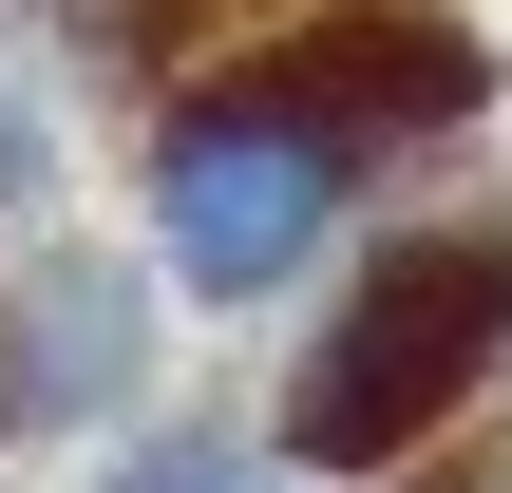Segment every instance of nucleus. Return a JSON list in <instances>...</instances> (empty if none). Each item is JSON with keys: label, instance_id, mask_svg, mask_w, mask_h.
Wrapping results in <instances>:
<instances>
[{"label": "nucleus", "instance_id": "nucleus-1", "mask_svg": "<svg viewBox=\"0 0 512 493\" xmlns=\"http://www.w3.org/2000/svg\"><path fill=\"white\" fill-rule=\"evenodd\" d=\"M494 38L456 0H304L133 95V247L190 323H285L418 171L494 133Z\"/></svg>", "mask_w": 512, "mask_h": 493}, {"label": "nucleus", "instance_id": "nucleus-2", "mask_svg": "<svg viewBox=\"0 0 512 493\" xmlns=\"http://www.w3.org/2000/svg\"><path fill=\"white\" fill-rule=\"evenodd\" d=\"M512 399V190H418L380 209L304 304H285V361H266V437L304 493H380L418 456H456Z\"/></svg>", "mask_w": 512, "mask_h": 493}, {"label": "nucleus", "instance_id": "nucleus-3", "mask_svg": "<svg viewBox=\"0 0 512 493\" xmlns=\"http://www.w3.org/2000/svg\"><path fill=\"white\" fill-rule=\"evenodd\" d=\"M171 285L133 228H38L0 247V456H114L152 399H171Z\"/></svg>", "mask_w": 512, "mask_h": 493}, {"label": "nucleus", "instance_id": "nucleus-4", "mask_svg": "<svg viewBox=\"0 0 512 493\" xmlns=\"http://www.w3.org/2000/svg\"><path fill=\"white\" fill-rule=\"evenodd\" d=\"M76 493H304V475H285L266 399H152L114 456H76Z\"/></svg>", "mask_w": 512, "mask_h": 493}, {"label": "nucleus", "instance_id": "nucleus-5", "mask_svg": "<svg viewBox=\"0 0 512 493\" xmlns=\"http://www.w3.org/2000/svg\"><path fill=\"white\" fill-rule=\"evenodd\" d=\"M57 209H76V114L38 57H0V247H38Z\"/></svg>", "mask_w": 512, "mask_h": 493}, {"label": "nucleus", "instance_id": "nucleus-6", "mask_svg": "<svg viewBox=\"0 0 512 493\" xmlns=\"http://www.w3.org/2000/svg\"><path fill=\"white\" fill-rule=\"evenodd\" d=\"M380 493H512V456L475 475V456H418V475H380Z\"/></svg>", "mask_w": 512, "mask_h": 493}]
</instances>
